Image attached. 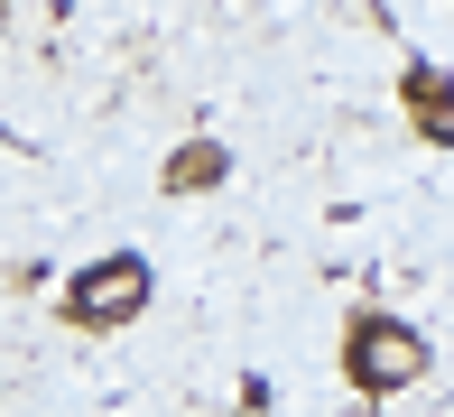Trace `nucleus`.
<instances>
[{
  "instance_id": "nucleus-4",
  "label": "nucleus",
  "mask_w": 454,
  "mask_h": 417,
  "mask_svg": "<svg viewBox=\"0 0 454 417\" xmlns=\"http://www.w3.org/2000/svg\"><path fill=\"white\" fill-rule=\"evenodd\" d=\"M223 167H232V158H223L214 139H185V149L168 158V185H176V195H204V185H223Z\"/></svg>"
},
{
  "instance_id": "nucleus-2",
  "label": "nucleus",
  "mask_w": 454,
  "mask_h": 417,
  "mask_svg": "<svg viewBox=\"0 0 454 417\" xmlns=\"http://www.w3.org/2000/svg\"><path fill=\"white\" fill-rule=\"evenodd\" d=\"M343 371H353V389L371 399H389V389L427 381V334L408 316H353V343H343Z\"/></svg>"
},
{
  "instance_id": "nucleus-3",
  "label": "nucleus",
  "mask_w": 454,
  "mask_h": 417,
  "mask_svg": "<svg viewBox=\"0 0 454 417\" xmlns=\"http://www.w3.org/2000/svg\"><path fill=\"white\" fill-rule=\"evenodd\" d=\"M408 112H418V130H427V139H454V75L408 66Z\"/></svg>"
},
{
  "instance_id": "nucleus-1",
  "label": "nucleus",
  "mask_w": 454,
  "mask_h": 417,
  "mask_svg": "<svg viewBox=\"0 0 454 417\" xmlns=\"http://www.w3.org/2000/svg\"><path fill=\"white\" fill-rule=\"evenodd\" d=\"M149 260H139V250H102V260H84L66 279V325L74 334H121L139 316V306H149Z\"/></svg>"
}]
</instances>
